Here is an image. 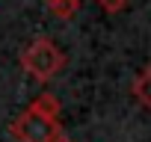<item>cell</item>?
Listing matches in <instances>:
<instances>
[{"instance_id":"cell-3","label":"cell","mask_w":151,"mask_h":142,"mask_svg":"<svg viewBox=\"0 0 151 142\" xmlns=\"http://www.w3.org/2000/svg\"><path fill=\"white\" fill-rule=\"evenodd\" d=\"M133 95H136V101L151 113V65H145V68L139 71V77L133 80Z\"/></svg>"},{"instance_id":"cell-2","label":"cell","mask_w":151,"mask_h":142,"mask_svg":"<svg viewBox=\"0 0 151 142\" xmlns=\"http://www.w3.org/2000/svg\"><path fill=\"white\" fill-rule=\"evenodd\" d=\"M21 68L36 83H47L65 68V53L50 36H39L21 50Z\"/></svg>"},{"instance_id":"cell-1","label":"cell","mask_w":151,"mask_h":142,"mask_svg":"<svg viewBox=\"0 0 151 142\" xmlns=\"http://www.w3.org/2000/svg\"><path fill=\"white\" fill-rule=\"evenodd\" d=\"M59 98L53 92H42L30 101V107L12 118L9 133L18 142H53L56 136H62V121H59Z\"/></svg>"},{"instance_id":"cell-4","label":"cell","mask_w":151,"mask_h":142,"mask_svg":"<svg viewBox=\"0 0 151 142\" xmlns=\"http://www.w3.org/2000/svg\"><path fill=\"white\" fill-rule=\"evenodd\" d=\"M47 12L53 18H74L80 12V0H47Z\"/></svg>"},{"instance_id":"cell-5","label":"cell","mask_w":151,"mask_h":142,"mask_svg":"<svg viewBox=\"0 0 151 142\" xmlns=\"http://www.w3.org/2000/svg\"><path fill=\"white\" fill-rule=\"evenodd\" d=\"M98 6L107 12V15H119L127 9V0H98Z\"/></svg>"},{"instance_id":"cell-6","label":"cell","mask_w":151,"mask_h":142,"mask_svg":"<svg viewBox=\"0 0 151 142\" xmlns=\"http://www.w3.org/2000/svg\"><path fill=\"white\" fill-rule=\"evenodd\" d=\"M53 142H71V139H68V136H65V133H62V136H56V139H53Z\"/></svg>"}]
</instances>
